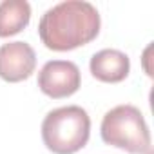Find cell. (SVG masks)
<instances>
[{"label":"cell","mask_w":154,"mask_h":154,"mask_svg":"<svg viewBox=\"0 0 154 154\" xmlns=\"http://www.w3.org/2000/svg\"><path fill=\"white\" fill-rule=\"evenodd\" d=\"M100 13L91 2L67 0L42 15L38 35L47 49L63 53L91 44L100 33Z\"/></svg>","instance_id":"cell-1"},{"label":"cell","mask_w":154,"mask_h":154,"mask_svg":"<svg viewBox=\"0 0 154 154\" xmlns=\"http://www.w3.org/2000/svg\"><path fill=\"white\" fill-rule=\"evenodd\" d=\"M91 136V118L80 105H65L47 112L42 122L44 145L53 154H74Z\"/></svg>","instance_id":"cell-2"},{"label":"cell","mask_w":154,"mask_h":154,"mask_svg":"<svg viewBox=\"0 0 154 154\" xmlns=\"http://www.w3.org/2000/svg\"><path fill=\"white\" fill-rule=\"evenodd\" d=\"M102 140L116 149L129 154L150 152V131L141 114L134 105H116L103 114L100 125Z\"/></svg>","instance_id":"cell-3"},{"label":"cell","mask_w":154,"mask_h":154,"mask_svg":"<svg viewBox=\"0 0 154 154\" xmlns=\"http://www.w3.org/2000/svg\"><path fill=\"white\" fill-rule=\"evenodd\" d=\"M82 85V74L74 62L69 60H49L38 72V87L40 91L53 98L72 96Z\"/></svg>","instance_id":"cell-4"},{"label":"cell","mask_w":154,"mask_h":154,"mask_svg":"<svg viewBox=\"0 0 154 154\" xmlns=\"http://www.w3.org/2000/svg\"><path fill=\"white\" fill-rule=\"evenodd\" d=\"M36 69V53L26 42H9L0 45V78L17 84L24 82Z\"/></svg>","instance_id":"cell-5"},{"label":"cell","mask_w":154,"mask_h":154,"mask_svg":"<svg viewBox=\"0 0 154 154\" xmlns=\"http://www.w3.org/2000/svg\"><path fill=\"white\" fill-rule=\"evenodd\" d=\"M89 69L98 82L120 84L129 76L131 60L125 53L118 49H102L93 54L89 62Z\"/></svg>","instance_id":"cell-6"},{"label":"cell","mask_w":154,"mask_h":154,"mask_svg":"<svg viewBox=\"0 0 154 154\" xmlns=\"http://www.w3.org/2000/svg\"><path fill=\"white\" fill-rule=\"evenodd\" d=\"M31 20V6L26 0L0 2V38H8L27 27Z\"/></svg>","instance_id":"cell-7"}]
</instances>
